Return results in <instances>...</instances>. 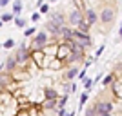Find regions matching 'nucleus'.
<instances>
[{
	"label": "nucleus",
	"instance_id": "obj_2",
	"mask_svg": "<svg viewBox=\"0 0 122 116\" xmlns=\"http://www.w3.org/2000/svg\"><path fill=\"white\" fill-rule=\"evenodd\" d=\"M113 18H115V11L109 9V7H106V9L100 13V22L102 24H111Z\"/></svg>",
	"mask_w": 122,
	"mask_h": 116
},
{
	"label": "nucleus",
	"instance_id": "obj_19",
	"mask_svg": "<svg viewBox=\"0 0 122 116\" xmlns=\"http://www.w3.org/2000/svg\"><path fill=\"white\" fill-rule=\"evenodd\" d=\"M109 84H113V76H111V74L104 78V85H109Z\"/></svg>",
	"mask_w": 122,
	"mask_h": 116
},
{
	"label": "nucleus",
	"instance_id": "obj_30",
	"mask_svg": "<svg viewBox=\"0 0 122 116\" xmlns=\"http://www.w3.org/2000/svg\"><path fill=\"white\" fill-rule=\"evenodd\" d=\"M78 76H80V80H84V78H86V71H80V74H78Z\"/></svg>",
	"mask_w": 122,
	"mask_h": 116
},
{
	"label": "nucleus",
	"instance_id": "obj_3",
	"mask_svg": "<svg viewBox=\"0 0 122 116\" xmlns=\"http://www.w3.org/2000/svg\"><path fill=\"white\" fill-rule=\"evenodd\" d=\"M95 111H97V114L98 112H111V109H113V105L109 103V102H98V103H95Z\"/></svg>",
	"mask_w": 122,
	"mask_h": 116
},
{
	"label": "nucleus",
	"instance_id": "obj_8",
	"mask_svg": "<svg viewBox=\"0 0 122 116\" xmlns=\"http://www.w3.org/2000/svg\"><path fill=\"white\" fill-rule=\"evenodd\" d=\"M46 29L47 31H49V33H51V35H58V33H60V29H62V27H60V25H56L55 24V22H47V24H46Z\"/></svg>",
	"mask_w": 122,
	"mask_h": 116
},
{
	"label": "nucleus",
	"instance_id": "obj_32",
	"mask_svg": "<svg viewBox=\"0 0 122 116\" xmlns=\"http://www.w3.org/2000/svg\"><path fill=\"white\" fill-rule=\"evenodd\" d=\"M97 116H109V112H98Z\"/></svg>",
	"mask_w": 122,
	"mask_h": 116
},
{
	"label": "nucleus",
	"instance_id": "obj_31",
	"mask_svg": "<svg viewBox=\"0 0 122 116\" xmlns=\"http://www.w3.org/2000/svg\"><path fill=\"white\" fill-rule=\"evenodd\" d=\"M40 11L42 13H47V5H40Z\"/></svg>",
	"mask_w": 122,
	"mask_h": 116
},
{
	"label": "nucleus",
	"instance_id": "obj_24",
	"mask_svg": "<svg viewBox=\"0 0 122 116\" xmlns=\"http://www.w3.org/2000/svg\"><path fill=\"white\" fill-rule=\"evenodd\" d=\"M66 102H67V94L64 96V98H62L60 102H58V105H60V107H64V105H66Z\"/></svg>",
	"mask_w": 122,
	"mask_h": 116
},
{
	"label": "nucleus",
	"instance_id": "obj_21",
	"mask_svg": "<svg viewBox=\"0 0 122 116\" xmlns=\"http://www.w3.org/2000/svg\"><path fill=\"white\" fill-rule=\"evenodd\" d=\"M46 107H47V109H53V107H55V100H47L46 102Z\"/></svg>",
	"mask_w": 122,
	"mask_h": 116
},
{
	"label": "nucleus",
	"instance_id": "obj_25",
	"mask_svg": "<svg viewBox=\"0 0 122 116\" xmlns=\"http://www.w3.org/2000/svg\"><path fill=\"white\" fill-rule=\"evenodd\" d=\"M35 33V27H31V29H25V36H31Z\"/></svg>",
	"mask_w": 122,
	"mask_h": 116
},
{
	"label": "nucleus",
	"instance_id": "obj_14",
	"mask_svg": "<svg viewBox=\"0 0 122 116\" xmlns=\"http://www.w3.org/2000/svg\"><path fill=\"white\" fill-rule=\"evenodd\" d=\"M76 74H80V71H78V69H71V71L66 74V78H67V80H71V78H75Z\"/></svg>",
	"mask_w": 122,
	"mask_h": 116
},
{
	"label": "nucleus",
	"instance_id": "obj_4",
	"mask_svg": "<svg viewBox=\"0 0 122 116\" xmlns=\"http://www.w3.org/2000/svg\"><path fill=\"white\" fill-rule=\"evenodd\" d=\"M16 64H24L25 60H27V58H29V51L25 49V47H20V49L16 51Z\"/></svg>",
	"mask_w": 122,
	"mask_h": 116
},
{
	"label": "nucleus",
	"instance_id": "obj_6",
	"mask_svg": "<svg viewBox=\"0 0 122 116\" xmlns=\"http://www.w3.org/2000/svg\"><path fill=\"white\" fill-rule=\"evenodd\" d=\"M97 20H100V16H98L93 9H87V11H86V22H87L89 25H93Z\"/></svg>",
	"mask_w": 122,
	"mask_h": 116
},
{
	"label": "nucleus",
	"instance_id": "obj_27",
	"mask_svg": "<svg viewBox=\"0 0 122 116\" xmlns=\"http://www.w3.org/2000/svg\"><path fill=\"white\" fill-rule=\"evenodd\" d=\"M5 82H7V78H5V73H2V87H5Z\"/></svg>",
	"mask_w": 122,
	"mask_h": 116
},
{
	"label": "nucleus",
	"instance_id": "obj_1",
	"mask_svg": "<svg viewBox=\"0 0 122 116\" xmlns=\"http://www.w3.org/2000/svg\"><path fill=\"white\" fill-rule=\"evenodd\" d=\"M73 38H75L78 44H82L84 47L91 46V38H89V35H87V33H82V31L76 29V31H75V35H73Z\"/></svg>",
	"mask_w": 122,
	"mask_h": 116
},
{
	"label": "nucleus",
	"instance_id": "obj_22",
	"mask_svg": "<svg viewBox=\"0 0 122 116\" xmlns=\"http://www.w3.org/2000/svg\"><path fill=\"white\" fill-rule=\"evenodd\" d=\"M93 114H97V111H95V107H91V109H87L86 116H93Z\"/></svg>",
	"mask_w": 122,
	"mask_h": 116
},
{
	"label": "nucleus",
	"instance_id": "obj_5",
	"mask_svg": "<svg viewBox=\"0 0 122 116\" xmlns=\"http://www.w3.org/2000/svg\"><path fill=\"white\" fill-rule=\"evenodd\" d=\"M33 44H35L36 47H44L47 44V35L44 33V31H40V33L35 36V42H33Z\"/></svg>",
	"mask_w": 122,
	"mask_h": 116
},
{
	"label": "nucleus",
	"instance_id": "obj_23",
	"mask_svg": "<svg viewBox=\"0 0 122 116\" xmlns=\"http://www.w3.org/2000/svg\"><path fill=\"white\" fill-rule=\"evenodd\" d=\"M86 100H87V93H82V94H80V105H82Z\"/></svg>",
	"mask_w": 122,
	"mask_h": 116
},
{
	"label": "nucleus",
	"instance_id": "obj_26",
	"mask_svg": "<svg viewBox=\"0 0 122 116\" xmlns=\"http://www.w3.org/2000/svg\"><path fill=\"white\" fill-rule=\"evenodd\" d=\"M38 18H40V15H38V13H33V15H31V20H38Z\"/></svg>",
	"mask_w": 122,
	"mask_h": 116
},
{
	"label": "nucleus",
	"instance_id": "obj_16",
	"mask_svg": "<svg viewBox=\"0 0 122 116\" xmlns=\"http://www.w3.org/2000/svg\"><path fill=\"white\" fill-rule=\"evenodd\" d=\"M13 20V15H9V13H2V22H11Z\"/></svg>",
	"mask_w": 122,
	"mask_h": 116
},
{
	"label": "nucleus",
	"instance_id": "obj_12",
	"mask_svg": "<svg viewBox=\"0 0 122 116\" xmlns=\"http://www.w3.org/2000/svg\"><path fill=\"white\" fill-rule=\"evenodd\" d=\"M13 11H15V15H20V11H22V2H20V0H15V4H13Z\"/></svg>",
	"mask_w": 122,
	"mask_h": 116
},
{
	"label": "nucleus",
	"instance_id": "obj_20",
	"mask_svg": "<svg viewBox=\"0 0 122 116\" xmlns=\"http://www.w3.org/2000/svg\"><path fill=\"white\" fill-rule=\"evenodd\" d=\"M91 85H93V80H89V78H87V80L84 82V87H86V89H91Z\"/></svg>",
	"mask_w": 122,
	"mask_h": 116
},
{
	"label": "nucleus",
	"instance_id": "obj_9",
	"mask_svg": "<svg viewBox=\"0 0 122 116\" xmlns=\"http://www.w3.org/2000/svg\"><path fill=\"white\" fill-rule=\"evenodd\" d=\"M60 35L64 36L66 40H73V35H75V31H71L69 27H66V25H64V27L60 29Z\"/></svg>",
	"mask_w": 122,
	"mask_h": 116
},
{
	"label": "nucleus",
	"instance_id": "obj_17",
	"mask_svg": "<svg viewBox=\"0 0 122 116\" xmlns=\"http://www.w3.org/2000/svg\"><path fill=\"white\" fill-rule=\"evenodd\" d=\"M46 96L49 98V100H55V98H56V93L51 91V89H47V91H46Z\"/></svg>",
	"mask_w": 122,
	"mask_h": 116
},
{
	"label": "nucleus",
	"instance_id": "obj_13",
	"mask_svg": "<svg viewBox=\"0 0 122 116\" xmlns=\"http://www.w3.org/2000/svg\"><path fill=\"white\" fill-rule=\"evenodd\" d=\"M15 65H16V58H9V60H7V64H4V67H7V71H11Z\"/></svg>",
	"mask_w": 122,
	"mask_h": 116
},
{
	"label": "nucleus",
	"instance_id": "obj_15",
	"mask_svg": "<svg viewBox=\"0 0 122 116\" xmlns=\"http://www.w3.org/2000/svg\"><path fill=\"white\" fill-rule=\"evenodd\" d=\"M13 46H15V40H11V38H7V40L2 44V47H4V49H9V47H13Z\"/></svg>",
	"mask_w": 122,
	"mask_h": 116
},
{
	"label": "nucleus",
	"instance_id": "obj_10",
	"mask_svg": "<svg viewBox=\"0 0 122 116\" xmlns=\"http://www.w3.org/2000/svg\"><path fill=\"white\" fill-rule=\"evenodd\" d=\"M51 22H55L56 25L64 27V18H62V15H60V13H55V15L51 16Z\"/></svg>",
	"mask_w": 122,
	"mask_h": 116
},
{
	"label": "nucleus",
	"instance_id": "obj_29",
	"mask_svg": "<svg viewBox=\"0 0 122 116\" xmlns=\"http://www.w3.org/2000/svg\"><path fill=\"white\" fill-rule=\"evenodd\" d=\"M102 51H104V47H100V49H98V51H97V55H95V58H98V56H100V55H102Z\"/></svg>",
	"mask_w": 122,
	"mask_h": 116
},
{
	"label": "nucleus",
	"instance_id": "obj_28",
	"mask_svg": "<svg viewBox=\"0 0 122 116\" xmlns=\"http://www.w3.org/2000/svg\"><path fill=\"white\" fill-rule=\"evenodd\" d=\"M7 4H9V0H0V5H2V7H5Z\"/></svg>",
	"mask_w": 122,
	"mask_h": 116
},
{
	"label": "nucleus",
	"instance_id": "obj_11",
	"mask_svg": "<svg viewBox=\"0 0 122 116\" xmlns=\"http://www.w3.org/2000/svg\"><path fill=\"white\" fill-rule=\"evenodd\" d=\"M76 27H78V31H82V33H87V31H89V24H87L86 20H82Z\"/></svg>",
	"mask_w": 122,
	"mask_h": 116
},
{
	"label": "nucleus",
	"instance_id": "obj_33",
	"mask_svg": "<svg viewBox=\"0 0 122 116\" xmlns=\"http://www.w3.org/2000/svg\"><path fill=\"white\" fill-rule=\"evenodd\" d=\"M18 116H27V114H18Z\"/></svg>",
	"mask_w": 122,
	"mask_h": 116
},
{
	"label": "nucleus",
	"instance_id": "obj_18",
	"mask_svg": "<svg viewBox=\"0 0 122 116\" xmlns=\"http://www.w3.org/2000/svg\"><path fill=\"white\" fill-rule=\"evenodd\" d=\"M15 24L18 25V27H24V25H25V20H24V18H18V16H16V18H15Z\"/></svg>",
	"mask_w": 122,
	"mask_h": 116
},
{
	"label": "nucleus",
	"instance_id": "obj_7",
	"mask_svg": "<svg viewBox=\"0 0 122 116\" xmlns=\"http://www.w3.org/2000/svg\"><path fill=\"white\" fill-rule=\"evenodd\" d=\"M84 20L82 18V15H80V11H71V15H69V24H73V25H78L80 22Z\"/></svg>",
	"mask_w": 122,
	"mask_h": 116
}]
</instances>
